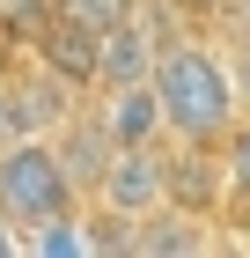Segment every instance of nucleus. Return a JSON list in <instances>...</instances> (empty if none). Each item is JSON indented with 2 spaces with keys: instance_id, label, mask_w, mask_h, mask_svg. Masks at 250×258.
<instances>
[{
  "instance_id": "11",
  "label": "nucleus",
  "mask_w": 250,
  "mask_h": 258,
  "mask_svg": "<svg viewBox=\"0 0 250 258\" xmlns=\"http://www.w3.org/2000/svg\"><path fill=\"white\" fill-rule=\"evenodd\" d=\"M22 251H30V258H89V221H81V207L37 221V229L22 236Z\"/></svg>"
},
{
  "instance_id": "12",
  "label": "nucleus",
  "mask_w": 250,
  "mask_h": 258,
  "mask_svg": "<svg viewBox=\"0 0 250 258\" xmlns=\"http://www.w3.org/2000/svg\"><path fill=\"white\" fill-rule=\"evenodd\" d=\"M221 170H228V214H250V111L221 133Z\"/></svg>"
},
{
  "instance_id": "1",
  "label": "nucleus",
  "mask_w": 250,
  "mask_h": 258,
  "mask_svg": "<svg viewBox=\"0 0 250 258\" xmlns=\"http://www.w3.org/2000/svg\"><path fill=\"white\" fill-rule=\"evenodd\" d=\"M154 96H162V133L170 140H221L243 118L228 52L206 37H177L154 52Z\"/></svg>"
},
{
  "instance_id": "3",
  "label": "nucleus",
  "mask_w": 250,
  "mask_h": 258,
  "mask_svg": "<svg viewBox=\"0 0 250 258\" xmlns=\"http://www.w3.org/2000/svg\"><path fill=\"white\" fill-rule=\"evenodd\" d=\"M96 207H111V214L125 221H147L154 207H170V170H162V140H140V148H111V162H103L96 177Z\"/></svg>"
},
{
  "instance_id": "10",
  "label": "nucleus",
  "mask_w": 250,
  "mask_h": 258,
  "mask_svg": "<svg viewBox=\"0 0 250 258\" xmlns=\"http://www.w3.org/2000/svg\"><path fill=\"white\" fill-rule=\"evenodd\" d=\"M140 74H154V37L140 30V22H118V30H103L96 89H111V81H140Z\"/></svg>"
},
{
  "instance_id": "17",
  "label": "nucleus",
  "mask_w": 250,
  "mask_h": 258,
  "mask_svg": "<svg viewBox=\"0 0 250 258\" xmlns=\"http://www.w3.org/2000/svg\"><path fill=\"white\" fill-rule=\"evenodd\" d=\"M0 140H8V67H0Z\"/></svg>"
},
{
  "instance_id": "9",
  "label": "nucleus",
  "mask_w": 250,
  "mask_h": 258,
  "mask_svg": "<svg viewBox=\"0 0 250 258\" xmlns=\"http://www.w3.org/2000/svg\"><path fill=\"white\" fill-rule=\"evenodd\" d=\"M221 243V229H213L206 214H184V207H154L147 221H140L133 251L140 258H184V251H213Z\"/></svg>"
},
{
  "instance_id": "18",
  "label": "nucleus",
  "mask_w": 250,
  "mask_h": 258,
  "mask_svg": "<svg viewBox=\"0 0 250 258\" xmlns=\"http://www.w3.org/2000/svg\"><path fill=\"white\" fill-rule=\"evenodd\" d=\"M8 251H22V236L8 229V221H0V258H8Z\"/></svg>"
},
{
  "instance_id": "8",
  "label": "nucleus",
  "mask_w": 250,
  "mask_h": 258,
  "mask_svg": "<svg viewBox=\"0 0 250 258\" xmlns=\"http://www.w3.org/2000/svg\"><path fill=\"white\" fill-rule=\"evenodd\" d=\"M30 59H44L59 81H74L81 96L96 89V59H103V37L96 30H81V22H66V15H52L37 30V44H30Z\"/></svg>"
},
{
  "instance_id": "20",
  "label": "nucleus",
  "mask_w": 250,
  "mask_h": 258,
  "mask_svg": "<svg viewBox=\"0 0 250 258\" xmlns=\"http://www.w3.org/2000/svg\"><path fill=\"white\" fill-rule=\"evenodd\" d=\"M235 243H243V251H250V229H243V236H235Z\"/></svg>"
},
{
  "instance_id": "15",
  "label": "nucleus",
  "mask_w": 250,
  "mask_h": 258,
  "mask_svg": "<svg viewBox=\"0 0 250 258\" xmlns=\"http://www.w3.org/2000/svg\"><path fill=\"white\" fill-rule=\"evenodd\" d=\"M228 74H235V96H243V111H250V30L228 44Z\"/></svg>"
},
{
  "instance_id": "14",
  "label": "nucleus",
  "mask_w": 250,
  "mask_h": 258,
  "mask_svg": "<svg viewBox=\"0 0 250 258\" xmlns=\"http://www.w3.org/2000/svg\"><path fill=\"white\" fill-rule=\"evenodd\" d=\"M133 8L140 0H52V15H66V22H81V30H118V22H133Z\"/></svg>"
},
{
  "instance_id": "6",
  "label": "nucleus",
  "mask_w": 250,
  "mask_h": 258,
  "mask_svg": "<svg viewBox=\"0 0 250 258\" xmlns=\"http://www.w3.org/2000/svg\"><path fill=\"white\" fill-rule=\"evenodd\" d=\"M44 140H52V155H59V170L74 177V192H81V199L96 192V177H103V162H111V148H118V140H111V125H103V111H96V96H81L74 111H66V118H59L52 133H44Z\"/></svg>"
},
{
  "instance_id": "2",
  "label": "nucleus",
  "mask_w": 250,
  "mask_h": 258,
  "mask_svg": "<svg viewBox=\"0 0 250 258\" xmlns=\"http://www.w3.org/2000/svg\"><path fill=\"white\" fill-rule=\"evenodd\" d=\"M66 207H81V192L59 170L52 140H0V221L15 236H30L37 221L66 214Z\"/></svg>"
},
{
  "instance_id": "13",
  "label": "nucleus",
  "mask_w": 250,
  "mask_h": 258,
  "mask_svg": "<svg viewBox=\"0 0 250 258\" xmlns=\"http://www.w3.org/2000/svg\"><path fill=\"white\" fill-rule=\"evenodd\" d=\"M44 22H52V0H0V44L8 52H30Z\"/></svg>"
},
{
  "instance_id": "5",
  "label": "nucleus",
  "mask_w": 250,
  "mask_h": 258,
  "mask_svg": "<svg viewBox=\"0 0 250 258\" xmlns=\"http://www.w3.org/2000/svg\"><path fill=\"white\" fill-rule=\"evenodd\" d=\"M162 170H170V207L221 221L228 214V170H221V140H162Z\"/></svg>"
},
{
  "instance_id": "16",
  "label": "nucleus",
  "mask_w": 250,
  "mask_h": 258,
  "mask_svg": "<svg viewBox=\"0 0 250 258\" xmlns=\"http://www.w3.org/2000/svg\"><path fill=\"white\" fill-rule=\"evenodd\" d=\"M184 8H192V15L213 30V22H228V8H235V0H184Z\"/></svg>"
},
{
  "instance_id": "19",
  "label": "nucleus",
  "mask_w": 250,
  "mask_h": 258,
  "mask_svg": "<svg viewBox=\"0 0 250 258\" xmlns=\"http://www.w3.org/2000/svg\"><path fill=\"white\" fill-rule=\"evenodd\" d=\"M228 22H243V30H250V0H235V8H228Z\"/></svg>"
},
{
  "instance_id": "4",
  "label": "nucleus",
  "mask_w": 250,
  "mask_h": 258,
  "mask_svg": "<svg viewBox=\"0 0 250 258\" xmlns=\"http://www.w3.org/2000/svg\"><path fill=\"white\" fill-rule=\"evenodd\" d=\"M74 103H81V89L59 81L44 59H30V52L8 59V140H44Z\"/></svg>"
},
{
  "instance_id": "7",
  "label": "nucleus",
  "mask_w": 250,
  "mask_h": 258,
  "mask_svg": "<svg viewBox=\"0 0 250 258\" xmlns=\"http://www.w3.org/2000/svg\"><path fill=\"white\" fill-rule=\"evenodd\" d=\"M103 111V125H111L118 148H140V140H170L162 133V96H154V74L140 81H111V89H89Z\"/></svg>"
}]
</instances>
